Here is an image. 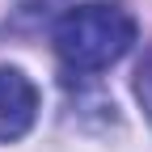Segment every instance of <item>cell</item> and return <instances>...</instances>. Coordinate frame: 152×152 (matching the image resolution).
<instances>
[{
  "label": "cell",
  "instance_id": "3",
  "mask_svg": "<svg viewBox=\"0 0 152 152\" xmlns=\"http://www.w3.org/2000/svg\"><path fill=\"white\" fill-rule=\"evenodd\" d=\"M135 93H140V102H144L148 118H152V51H148V59H144L140 72H135Z\"/></svg>",
  "mask_w": 152,
  "mask_h": 152
},
{
  "label": "cell",
  "instance_id": "1",
  "mask_svg": "<svg viewBox=\"0 0 152 152\" xmlns=\"http://www.w3.org/2000/svg\"><path fill=\"white\" fill-rule=\"evenodd\" d=\"M55 55L72 72H102L135 42V21L114 4H76L55 26Z\"/></svg>",
  "mask_w": 152,
  "mask_h": 152
},
{
  "label": "cell",
  "instance_id": "2",
  "mask_svg": "<svg viewBox=\"0 0 152 152\" xmlns=\"http://www.w3.org/2000/svg\"><path fill=\"white\" fill-rule=\"evenodd\" d=\"M38 114V89L30 76H21L17 68H0V144L21 140L34 127Z\"/></svg>",
  "mask_w": 152,
  "mask_h": 152
}]
</instances>
